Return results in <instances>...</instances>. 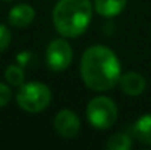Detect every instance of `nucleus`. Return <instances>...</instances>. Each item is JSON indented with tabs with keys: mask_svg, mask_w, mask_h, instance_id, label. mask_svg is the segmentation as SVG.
Listing matches in <instances>:
<instances>
[{
	"mask_svg": "<svg viewBox=\"0 0 151 150\" xmlns=\"http://www.w3.org/2000/svg\"><path fill=\"white\" fill-rule=\"evenodd\" d=\"M10 40H12V34L9 28L0 24V53L7 49V46L10 44Z\"/></svg>",
	"mask_w": 151,
	"mask_h": 150,
	"instance_id": "nucleus-13",
	"label": "nucleus"
},
{
	"mask_svg": "<svg viewBox=\"0 0 151 150\" xmlns=\"http://www.w3.org/2000/svg\"><path fill=\"white\" fill-rule=\"evenodd\" d=\"M72 56H73V51H72L70 44L62 38L51 41L47 47V51H46L47 65L56 72L65 71L70 65Z\"/></svg>",
	"mask_w": 151,
	"mask_h": 150,
	"instance_id": "nucleus-5",
	"label": "nucleus"
},
{
	"mask_svg": "<svg viewBox=\"0 0 151 150\" xmlns=\"http://www.w3.org/2000/svg\"><path fill=\"white\" fill-rule=\"evenodd\" d=\"M12 99V91L10 88L6 86V84H1L0 83V107L6 106Z\"/></svg>",
	"mask_w": 151,
	"mask_h": 150,
	"instance_id": "nucleus-14",
	"label": "nucleus"
},
{
	"mask_svg": "<svg viewBox=\"0 0 151 150\" xmlns=\"http://www.w3.org/2000/svg\"><path fill=\"white\" fill-rule=\"evenodd\" d=\"M16 101L24 110L29 113H37L44 110L50 104L51 91L43 83H27L19 87Z\"/></svg>",
	"mask_w": 151,
	"mask_h": 150,
	"instance_id": "nucleus-3",
	"label": "nucleus"
},
{
	"mask_svg": "<svg viewBox=\"0 0 151 150\" xmlns=\"http://www.w3.org/2000/svg\"><path fill=\"white\" fill-rule=\"evenodd\" d=\"M93 4L90 0H60L53 10V22L63 37L81 36L91 22Z\"/></svg>",
	"mask_w": 151,
	"mask_h": 150,
	"instance_id": "nucleus-2",
	"label": "nucleus"
},
{
	"mask_svg": "<svg viewBox=\"0 0 151 150\" xmlns=\"http://www.w3.org/2000/svg\"><path fill=\"white\" fill-rule=\"evenodd\" d=\"M106 147L109 150H129L132 147V140L128 134L119 133L110 137V140L106 143Z\"/></svg>",
	"mask_w": 151,
	"mask_h": 150,
	"instance_id": "nucleus-11",
	"label": "nucleus"
},
{
	"mask_svg": "<svg viewBox=\"0 0 151 150\" xmlns=\"http://www.w3.org/2000/svg\"><path fill=\"white\" fill-rule=\"evenodd\" d=\"M120 88L128 96H139L145 90V80L137 72H128L119 80Z\"/></svg>",
	"mask_w": 151,
	"mask_h": 150,
	"instance_id": "nucleus-8",
	"label": "nucleus"
},
{
	"mask_svg": "<svg viewBox=\"0 0 151 150\" xmlns=\"http://www.w3.org/2000/svg\"><path fill=\"white\" fill-rule=\"evenodd\" d=\"M87 118L94 128L107 130L117 119V107L113 100L106 96L94 97L87 106Z\"/></svg>",
	"mask_w": 151,
	"mask_h": 150,
	"instance_id": "nucleus-4",
	"label": "nucleus"
},
{
	"mask_svg": "<svg viewBox=\"0 0 151 150\" xmlns=\"http://www.w3.org/2000/svg\"><path fill=\"white\" fill-rule=\"evenodd\" d=\"M81 77L91 90H110L120 80V62L106 46L88 47L81 59Z\"/></svg>",
	"mask_w": 151,
	"mask_h": 150,
	"instance_id": "nucleus-1",
	"label": "nucleus"
},
{
	"mask_svg": "<svg viewBox=\"0 0 151 150\" xmlns=\"http://www.w3.org/2000/svg\"><path fill=\"white\" fill-rule=\"evenodd\" d=\"M54 128L59 136L65 138H73L81 128V121L78 115L72 110H60L54 118Z\"/></svg>",
	"mask_w": 151,
	"mask_h": 150,
	"instance_id": "nucleus-6",
	"label": "nucleus"
},
{
	"mask_svg": "<svg viewBox=\"0 0 151 150\" xmlns=\"http://www.w3.org/2000/svg\"><path fill=\"white\" fill-rule=\"evenodd\" d=\"M132 133H134L135 138H138V141L151 146V113L141 116L135 122Z\"/></svg>",
	"mask_w": 151,
	"mask_h": 150,
	"instance_id": "nucleus-10",
	"label": "nucleus"
},
{
	"mask_svg": "<svg viewBox=\"0 0 151 150\" xmlns=\"http://www.w3.org/2000/svg\"><path fill=\"white\" fill-rule=\"evenodd\" d=\"M35 18V10L29 4H16L9 12V22L10 25L16 28H25L28 27Z\"/></svg>",
	"mask_w": 151,
	"mask_h": 150,
	"instance_id": "nucleus-7",
	"label": "nucleus"
},
{
	"mask_svg": "<svg viewBox=\"0 0 151 150\" xmlns=\"http://www.w3.org/2000/svg\"><path fill=\"white\" fill-rule=\"evenodd\" d=\"M126 3H128V0H94L96 10L101 16H116V15H119L125 9Z\"/></svg>",
	"mask_w": 151,
	"mask_h": 150,
	"instance_id": "nucleus-9",
	"label": "nucleus"
},
{
	"mask_svg": "<svg viewBox=\"0 0 151 150\" xmlns=\"http://www.w3.org/2000/svg\"><path fill=\"white\" fill-rule=\"evenodd\" d=\"M4 77H6L7 83L15 87H21L25 81V72L22 71L21 66H15V65H10L6 68Z\"/></svg>",
	"mask_w": 151,
	"mask_h": 150,
	"instance_id": "nucleus-12",
	"label": "nucleus"
},
{
	"mask_svg": "<svg viewBox=\"0 0 151 150\" xmlns=\"http://www.w3.org/2000/svg\"><path fill=\"white\" fill-rule=\"evenodd\" d=\"M4 1H10V0H4Z\"/></svg>",
	"mask_w": 151,
	"mask_h": 150,
	"instance_id": "nucleus-15",
	"label": "nucleus"
}]
</instances>
